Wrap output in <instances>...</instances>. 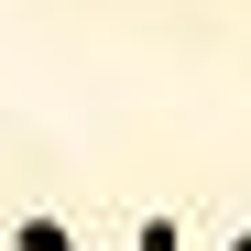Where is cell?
<instances>
[{"instance_id":"obj_1","label":"cell","mask_w":251,"mask_h":251,"mask_svg":"<svg viewBox=\"0 0 251 251\" xmlns=\"http://www.w3.org/2000/svg\"><path fill=\"white\" fill-rule=\"evenodd\" d=\"M240 251H251V240H240Z\"/></svg>"}]
</instances>
